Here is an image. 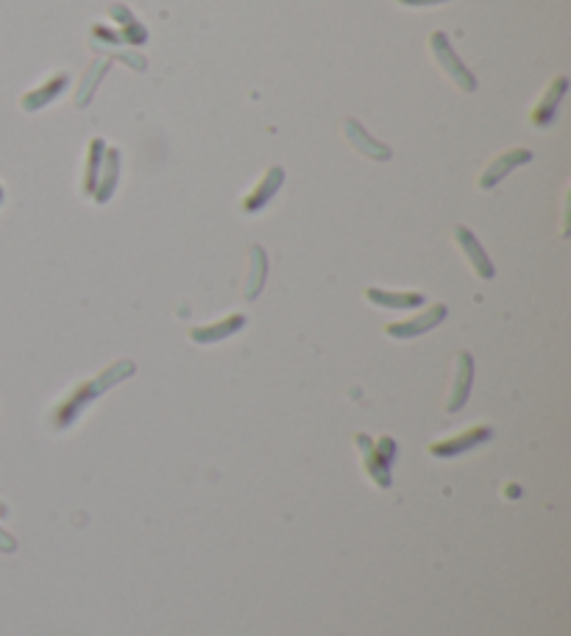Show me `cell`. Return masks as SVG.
I'll return each instance as SVG.
<instances>
[{
    "label": "cell",
    "instance_id": "6da1fadb",
    "mask_svg": "<svg viewBox=\"0 0 571 636\" xmlns=\"http://www.w3.org/2000/svg\"><path fill=\"white\" fill-rule=\"evenodd\" d=\"M132 374H134V363H132V361H117V363H112L109 369H103L95 379H90V383L75 386V391L56 408V414H54V427H59V430L70 427L95 396L107 394L112 386L123 383V379L132 377Z\"/></svg>",
    "mask_w": 571,
    "mask_h": 636
},
{
    "label": "cell",
    "instance_id": "7a4b0ae2",
    "mask_svg": "<svg viewBox=\"0 0 571 636\" xmlns=\"http://www.w3.org/2000/svg\"><path fill=\"white\" fill-rule=\"evenodd\" d=\"M429 50H432V57L437 62V67L444 70L449 79L454 82V87H460L463 92H474L477 90V79H474V73L463 65V59L454 54V48L449 42V37L444 31H432L429 34Z\"/></svg>",
    "mask_w": 571,
    "mask_h": 636
},
{
    "label": "cell",
    "instance_id": "3957f363",
    "mask_svg": "<svg viewBox=\"0 0 571 636\" xmlns=\"http://www.w3.org/2000/svg\"><path fill=\"white\" fill-rule=\"evenodd\" d=\"M530 160H532V151H530V148H507V151H502L499 157H493V160L485 165V170L480 173V179H477V187H480V190L497 187L510 170L527 165Z\"/></svg>",
    "mask_w": 571,
    "mask_h": 636
},
{
    "label": "cell",
    "instance_id": "277c9868",
    "mask_svg": "<svg viewBox=\"0 0 571 636\" xmlns=\"http://www.w3.org/2000/svg\"><path fill=\"white\" fill-rule=\"evenodd\" d=\"M566 92H568V79L566 75H555V79L549 82V87L543 90V95L538 98V104L532 107V112H530V123L535 126V129H549V126L555 123L558 107H560V100L566 98Z\"/></svg>",
    "mask_w": 571,
    "mask_h": 636
},
{
    "label": "cell",
    "instance_id": "5b68a950",
    "mask_svg": "<svg viewBox=\"0 0 571 636\" xmlns=\"http://www.w3.org/2000/svg\"><path fill=\"white\" fill-rule=\"evenodd\" d=\"M490 436H493V430H490L488 424H477V427H469L465 432H457V436H449V439H444V441H435V444H429L427 449H429V455H435V457H457V455H463V452H469V449L480 447V444L488 441Z\"/></svg>",
    "mask_w": 571,
    "mask_h": 636
},
{
    "label": "cell",
    "instance_id": "8992f818",
    "mask_svg": "<svg viewBox=\"0 0 571 636\" xmlns=\"http://www.w3.org/2000/svg\"><path fill=\"white\" fill-rule=\"evenodd\" d=\"M446 304H432L429 310H424L421 316L407 318V321H396V324H387L385 333L391 338H415V335H424L429 329H435L440 321L446 318Z\"/></svg>",
    "mask_w": 571,
    "mask_h": 636
},
{
    "label": "cell",
    "instance_id": "52a82bcc",
    "mask_svg": "<svg viewBox=\"0 0 571 636\" xmlns=\"http://www.w3.org/2000/svg\"><path fill=\"white\" fill-rule=\"evenodd\" d=\"M457 369H454V383H452V391H449V399H446V411L449 414H457L465 402H469V394H472V383H474V361L469 352H457Z\"/></svg>",
    "mask_w": 571,
    "mask_h": 636
},
{
    "label": "cell",
    "instance_id": "ba28073f",
    "mask_svg": "<svg viewBox=\"0 0 571 636\" xmlns=\"http://www.w3.org/2000/svg\"><path fill=\"white\" fill-rule=\"evenodd\" d=\"M454 240H457L460 251L465 254V260H469V266L474 268V274H477V276H482V279H493V274H497V268H493L490 257L485 254L482 243L474 238L472 229H469V226H457V229H454Z\"/></svg>",
    "mask_w": 571,
    "mask_h": 636
},
{
    "label": "cell",
    "instance_id": "9c48e42d",
    "mask_svg": "<svg viewBox=\"0 0 571 636\" xmlns=\"http://www.w3.org/2000/svg\"><path fill=\"white\" fill-rule=\"evenodd\" d=\"M281 185H284V170H281L279 165L268 168L263 179H259V185L243 198V213H248V215H251V213H259V210H263L268 201L279 193Z\"/></svg>",
    "mask_w": 571,
    "mask_h": 636
},
{
    "label": "cell",
    "instance_id": "30bf717a",
    "mask_svg": "<svg viewBox=\"0 0 571 636\" xmlns=\"http://www.w3.org/2000/svg\"><path fill=\"white\" fill-rule=\"evenodd\" d=\"M357 447H359V452H362V461H366L368 477L376 483L379 489L391 486V461H387V457H382V452L376 449V444L366 436V432H359V436H357Z\"/></svg>",
    "mask_w": 571,
    "mask_h": 636
},
{
    "label": "cell",
    "instance_id": "8fae6325",
    "mask_svg": "<svg viewBox=\"0 0 571 636\" xmlns=\"http://www.w3.org/2000/svg\"><path fill=\"white\" fill-rule=\"evenodd\" d=\"M343 129H346V137H349V143L354 145L357 154L368 157V160H376V162H387V160L394 157V151L387 148L385 143H376L366 129H362L357 120H346Z\"/></svg>",
    "mask_w": 571,
    "mask_h": 636
},
{
    "label": "cell",
    "instance_id": "7c38bea8",
    "mask_svg": "<svg viewBox=\"0 0 571 636\" xmlns=\"http://www.w3.org/2000/svg\"><path fill=\"white\" fill-rule=\"evenodd\" d=\"M67 82H70V75H67L65 70L56 73V75H50V79H48L42 87H37V90H31V92H25V95L20 98V107H22L25 112H39V109H45L50 100L59 98V95L67 90Z\"/></svg>",
    "mask_w": 571,
    "mask_h": 636
},
{
    "label": "cell",
    "instance_id": "4fadbf2b",
    "mask_svg": "<svg viewBox=\"0 0 571 636\" xmlns=\"http://www.w3.org/2000/svg\"><path fill=\"white\" fill-rule=\"evenodd\" d=\"M117 176H120V151L107 148L103 151V162H100V170H98L95 190H92L98 205H107V201L112 198V193L117 187Z\"/></svg>",
    "mask_w": 571,
    "mask_h": 636
},
{
    "label": "cell",
    "instance_id": "5bb4252c",
    "mask_svg": "<svg viewBox=\"0 0 571 636\" xmlns=\"http://www.w3.org/2000/svg\"><path fill=\"white\" fill-rule=\"evenodd\" d=\"M246 327V316L235 313V316H226L223 321L218 324H203V327H193L190 329V341L195 344H215V341H223L229 335H235L238 329Z\"/></svg>",
    "mask_w": 571,
    "mask_h": 636
},
{
    "label": "cell",
    "instance_id": "9a60e30c",
    "mask_svg": "<svg viewBox=\"0 0 571 636\" xmlns=\"http://www.w3.org/2000/svg\"><path fill=\"white\" fill-rule=\"evenodd\" d=\"M366 299L376 308H394V310H410V308H421L424 304V293H391V291H379V288H368Z\"/></svg>",
    "mask_w": 571,
    "mask_h": 636
},
{
    "label": "cell",
    "instance_id": "2e32d148",
    "mask_svg": "<svg viewBox=\"0 0 571 636\" xmlns=\"http://www.w3.org/2000/svg\"><path fill=\"white\" fill-rule=\"evenodd\" d=\"M109 67H112V59H98V62L90 65V70L82 75L79 92H75V107L84 109V107L90 104L92 95H95V90H98V84L103 82V75L109 73Z\"/></svg>",
    "mask_w": 571,
    "mask_h": 636
},
{
    "label": "cell",
    "instance_id": "e0dca14e",
    "mask_svg": "<svg viewBox=\"0 0 571 636\" xmlns=\"http://www.w3.org/2000/svg\"><path fill=\"white\" fill-rule=\"evenodd\" d=\"M265 274H268V257L259 246H251V268H248V279H246V299H256L259 291L265 285Z\"/></svg>",
    "mask_w": 571,
    "mask_h": 636
},
{
    "label": "cell",
    "instance_id": "ac0fdd59",
    "mask_svg": "<svg viewBox=\"0 0 571 636\" xmlns=\"http://www.w3.org/2000/svg\"><path fill=\"white\" fill-rule=\"evenodd\" d=\"M103 151H107V143L100 137L90 140V151H87V170H84V190L92 196L95 190V182H98V170H100V162H103Z\"/></svg>",
    "mask_w": 571,
    "mask_h": 636
},
{
    "label": "cell",
    "instance_id": "d6986e66",
    "mask_svg": "<svg viewBox=\"0 0 571 636\" xmlns=\"http://www.w3.org/2000/svg\"><path fill=\"white\" fill-rule=\"evenodd\" d=\"M120 42H123V45H143V42H148L145 25L137 22L134 17L128 20V22H123V25H120Z\"/></svg>",
    "mask_w": 571,
    "mask_h": 636
},
{
    "label": "cell",
    "instance_id": "ffe728a7",
    "mask_svg": "<svg viewBox=\"0 0 571 636\" xmlns=\"http://www.w3.org/2000/svg\"><path fill=\"white\" fill-rule=\"evenodd\" d=\"M17 550V542L14 536H9V533L0 527V553H14Z\"/></svg>",
    "mask_w": 571,
    "mask_h": 636
},
{
    "label": "cell",
    "instance_id": "44dd1931",
    "mask_svg": "<svg viewBox=\"0 0 571 636\" xmlns=\"http://www.w3.org/2000/svg\"><path fill=\"white\" fill-rule=\"evenodd\" d=\"M399 6H415V9H421V6H437V4H449V0H396Z\"/></svg>",
    "mask_w": 571,
    "mask_h": 636
},
{
    "label": "cell",
    "instance_id": "7402d4cb",
    "mask_svg": "<svg viewBox=\"0 0 571 636\" xmlns=\"http://www.w3.org/2000/svg\"><path fill=\"white\" fill-rule=\"evenodd\" d=\"M0 201H4V187H0Z\"/></svg>",
    "mask_w": 571,
    "mask_h": 636
}]
</instances>
